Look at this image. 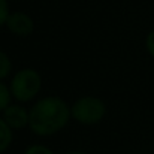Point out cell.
I'll return each mask as SVG.
<instances>
[{
    "label": "cell",
    "mask_w": 154,
    "mask_h": 154,
    "mask_svg": "<svg viewBox=\"0 0 154 154\" xmlns=\"http://www.w3.org/2000/svg\"><path fill=\"white\" fill-rule=\"evenodd\" d=\"M11 15V8L8 0H0V27L6 26L8 17Z\"/></svg>",
    "instance_id": "10"
},
{
    "label": "cell",
    "mask_w": 154,
    "mask_h": 154,
    "mask_svg": "<svg viewBox=\"0 0 154 154\" xmlns=\"http://www.w3.org/2000/svg\"><path fill=\"white\" fill-rule=\"evenodd\" d=\"M12 60L9 54L0 50V81L8 79L12 75Z\"/></svg>",
    "instance_id": "7"
},
{
    "label": "cell",
    "mask_w": 154,
    "mask_h": 154,
    "mask_svg": "<svg viewBox=\"0 0 154 154\" xmlns=\"http://www.w3.org/2000/svg\"><path fill=\"white\" fill-rule=\"evenodd\" d=\"M145 48H147V52L150 54V57L154 58V29L145 38Z\"/></svg>",
    "instance_id": "11"
},
{
    "label": "cell",
    "mask_w": 154,
    "mask_h": 154,
    "mask_svg": "<svg viewBox=\"0 0 154 154\" xmlns=\"http://www.w3.org/2000/svg\"><path fill=\"white\" fill-rule=\"evenodd\" d=\"M12 94L9 85H6L3 81H0V114L12 103Z\"/></svg>",
    "instance_id": "8"
},
{
    "label": "cell",
    "mask_w": 154,
    "mask_h": 154,
    "mask_svg": "<svg viewBox=\"0 0 154 154\" xmlns=\"http://www.w3.org/2000/svg\"><path fill=\"white\" fill-rule=\"evenodd\" d=\"M29 129L36 136H52L61 132L72 120L70 105L58 96L38 99L30 108Z\"/></svg>",
    "instance_id": "1"
},
{
    "label": "cell",
    "mask_w": 154,
    "mask_h": 154,
    "mask_svg": "<svg viewBox=\"0 0 154 154\" xmlns=\"http://www.w3.org/2000/svg\"><path fill=\"white\" fill-rule=\"evenodd\" d=\"M66 154H88V153H85V151H69Z\"/></svg>",
    "instance_id": "12"
},
{
    "label": "cell",
    "mask_w": 154,
    "mask_h": 154,
    "mask_svg": "<svg viewBox=\"0 0 154 154\" xmlns=\"http://www.w3.org/2000/svg\"><path fill=\"white\" fill-rule=\"evenodd\" d=\"M12 99L18 103H29L35 100L42 90V76L33 67L18 69L9 82Z\"/></svg>",
    "instance_id": "2"
},
{
    "label": "cell",
    "mask_w": 154,
    "mask_h": 154,
    "mask_svg": "<svg viewBox=\"0 0 154 154\" xmlns=\"http://www.w3.org/2000/svg\"><path fill=\"white\" fill-rule=\"evenodd\" d=\"M3 120L6 121V124L15 132V130H23L26 127H29L30 123V109H27L24 106V103L12 102L2 114Z\"/></svg>",
    "instance_id": "5"
},
{
    "label": "cell",
    "mask_w": 154,
    "mask_h": 154,
    "mask_svg": "<svg viewBox=\"0 0 154 154\" xmlns=\"http://www.w3.org/2000/svg\"><path fill=\"white\" fill-rule=\"evenodd\" d=\"M8 32L17 38H27L32 36L35 32V20L23 11H15L11 12V15L8 17L6 26Z\"/></svg>",
    "instance_id": "4"
},
{
    "label": "cell",
    "mask_w": 154,
    "mask_h": 154,
    "mask_svg": "<svg viewBox=\"0 0 154 154\" xmlns=\"http://www.w3.org/2000/svg\"><path fill=\"white\" fill-rule=\"evenodd\" d=\"M72 120L84 126L100 123L106 115V105L97 96H82L70 105Z\"/></svg>",
    "instance_id": "3"
},
{
    "label": "cell",
    "mask_w": 154,
    "mask_h": 154,
    "mask_svg": "<svg viewBox=\"0 0 154 154\" xmlns=\"http://www.w3.org/2000/svg\"><path fill=\"white\" fill-rule=\"evenodd\" d=\"M14 141V130L6 124L3 117L0 115V154L6 153Z\"/></svg>",
    "instance_id": "6"
},
{
    "label": "cell",
    "mask_w": 154,
    "mask_h": 154,
    "mask_svg": "<svg viewBox=\"0 0 154 154\" xmlns=\"http://www.w3.org/2000/svg\"><path fill=\"white\" fill-rule=\"evenodd\" d=\"M23 154H55L50 147L44 145V144H32L29 145Z\"/></svg>",
    "instance_id": "9"
}]
</instances>
